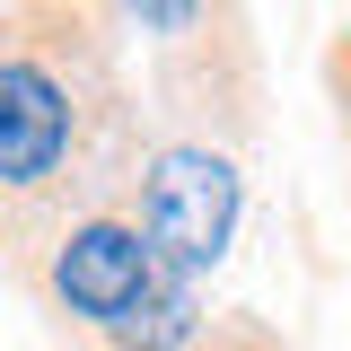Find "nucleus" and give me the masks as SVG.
Returning a JSON list of instances; mask_svg holds the SVG:
<instances>
[{
	"label": "nucleus",
	"instance_id": "1",
	"mask_svg": "<svg viewBox=\"0 0 351 351\" xmlns=\"http://www.w3.org/2000/svg\"><path fill=\"white\" fill-rule=\"evenodd\" d=\"M141 71L114 0H0V281L62 219L132 193Z\"/></svg>",
	"mask_w": 351,
	"mask_h": 351
},
{
	"label": "nucleus",
	"instance_id": "2",
	"mask_svg": "<svg viewBox=\"0 0 351 351\" xmlns=\"http://www.w3.org/2000/svg\"><path fill=\"white\" fill-rule=\"evenodd\" d=\"M263 36L255 0H202L193 27L149 44L141 71V158H132V211L149 228L158 263L202 281L246 211V176L263 141Z\"/></svg>",
	"mask_w": 351,
	"mask_h": 351
},
{
	"label": "nucleus",
	"instance_id": "3",
	"mask_svg": "<svg viewBox=\"0 0 351 351\" xmlns=\"http://www.w3.org/2000/svg\"><path fill=\"white\" fill-rule=\"evenodd\" d=\"M149 281H158V246H149V228H141V211H132V193H114V202H97V211H80V219H62L36 255L9 272V290H27L36 316L71 351H97L132 307H141Z\"/></svg>",
	"mask_w": 351,
	"mask_h": 351
},
{
	"label": "nucleus",
	"instance_id": "4",
	"mask_svg": "<svg viewBox=\"0 0 351 351\" xmlns=\"http://www.w3.org/2000/svg\"><path fill=\"white\" fill-rule=\"evenodd\" d=\"M193 334H202V290H193L176 263H158V281L141 290V307H132L97 351H193Z\"/></svg>",
	"mask_w": 351,
	"mask_h": 351
},
{
	"label": "nucleus",
	"instance_id": "5",
	"mask_svg": "<svg viewBox=\"0 0 351 351\" xmlns=\"http://www.w3.org/2000/svg\"><path fill=\"white\" fill-rule=\"evenodd\" d=\"M193 351H299V343H290L272 316H255V307H202Z\"/></svg>",
	"mask_w": 351,
	"mask_h": 351
},
{
	"label": "nucleus",
	"instance_id": "6",
	"mask_svg": "<svg viewBox=\"0 0 351 351\" xmlns=\"http://www.w3.org/2000/svg\"><path fill=\"white\" fill-rule=\"evenodd\" d=\"M193 9H202V0H114V18H123V27H141L149 44L184 36V27H193Z\"/></svg>",
	"mask_w": 351,
	"mask_h": 351
},
{
	"label": "nucleus",
	"instance_id": "7",
	"mask_svg": "<svg viewBox=\"0 0 351 351\" xmlns=\"http://www.w3.org/2000/svg\"><path fill=\"white\" fill-rule=\"evenodd\" d=\"M325 97H334V123H343V158H351V18L325 36Z\"/></svg>",
	"mask_w": 351,
	"mask_h": 351
}]
</instances>
